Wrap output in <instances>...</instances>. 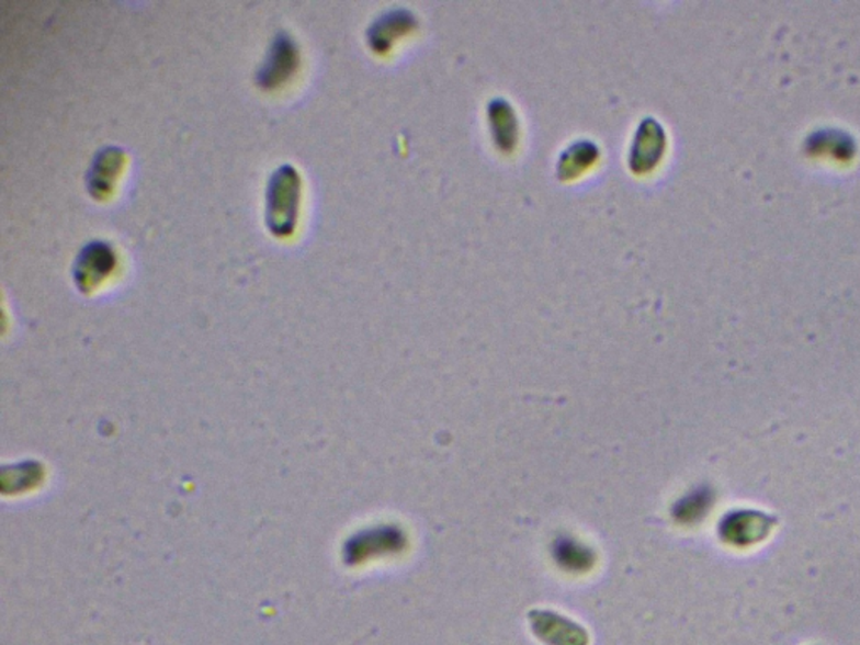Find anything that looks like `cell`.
Returning <instances> with one entry per match:
<instances>
[{
  "label": "cell",
  "mask_w": 860,
  "mask_h": 645,
  "mask_svg": "<svg viewBox=\"0 0 860 645\" xmlns=\"http://www.w3.org/2000/svg\"><path fill=\"white\" fill-rule=\"evenodd\" d=\"M298 172L291 166L280 167L268 185V226L274 234L291 233L298 207Z\"/></svg>",
  "instance_id": "1"
},
{
  "label": "cell",
  "mask_w": 860,
  "mask_h": 645,
  "mask_svg": "<svg viewBox=\"0 0 860 645\" xmlns=\"http://www.w3.org/2000/svg\"><path fill=\"white\" fill-rule=\"evenodd\" d=\"M115 264V258L110 248L100 242H91L79 254L78 265H76V278L79 283H98L101 278L106 276Z\"/></svg>",
  "instance_id": "4"
},
{
  "label": "cell",
  "mask_w": 860,
  "mask_h": 645,
  "mask_svg": "<svg viewBox=\"0 0 860 645\" xmlns=\"http://www.w3.org/2000/svg\"><path fill=\"white\" fill-rule=\"evenodd\" d=\"M296 61H298L296 46H294L293 41L286 34H280L274 39L273 46L269 50L268 59H265V65L262 66L261 72H259V83L265 88L278 87L296 68Z\"/></svg>",
  "instance_id": "2"
},
{
  "label": "cell",
  "mask_w": 860,
  "mask_h": 645,
  "mask_svg": "<svg viewBox=\"0 0 860 645\" xmlns=\"http://www.w3.org/2000/svg\"><path fill=\"white\" fill-rule=\"evenodd\" d=\"M534 634L548 645H587V632L558 615L542 613L533 621Z\"/></svg>",
  "instance_id": "3"
}]
</instances>
